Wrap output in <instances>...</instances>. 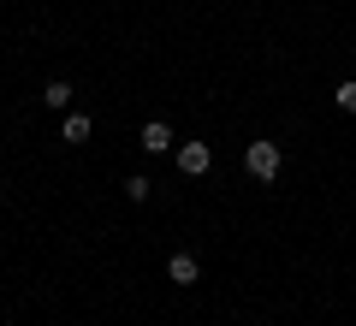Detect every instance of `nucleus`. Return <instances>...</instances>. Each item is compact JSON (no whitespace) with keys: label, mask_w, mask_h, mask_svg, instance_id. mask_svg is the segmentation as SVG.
I'll use <instances>...</instances> for the list:
<instances>
[{"label":"nucleus","mask_w":356,"mask_h":326,"mask_svg":"<svg viewBox=\"0 0 356 326\" xmlns=\"http://www.w3.org/2000/svg\"><path fill=\"white\" fill-rule=\"evenodd\" d=\"M243 166H250V178L273 184L280 166H285V154H280V142H243Z\"/></svg>","instance_id":"1"},{"label":"nucleus","mask_w":356,"mask_h":326,"mask_svg":"<svg viewBox=\"0 0 356 326\" xmlns=\"http://www.w3.org/2000/svg\"><path fill=\"white\" fill-rule=\"evenodd\" d=\"M208 166H214V149L208 142H178V172L184 178H202Z\"/></svg>","instance_id":"2"},{"label":"nucleus","mask_w":356,"mask_h":326,"mask_svg":"<svg viewBox=\"0 0 356 326\" xmlns=\"http://www.w3.org/2000/svg\"><path fill=\"white\" fill-rule=\"evenodd\" d=\"M137 149L143 154H166L172 149V125H166V119H149V125L137 131Z\"/></svg>","instance_id":"3"},{"label":"nucleus","mask_w":356,"mask_h":326,"mask_svg":"<svg viewBox=\"0 0 356 326\" xmlns=\"http://www.w3.org/2000/svg\"><path fill=\"white\" fill-rule=\"evenodd\" d=\"M166 279H172V285H196V279H202V261H196V255H172V261H166Z\"/></svg>","instance_id":"4"},{"label":"nucleus","mask_w":356,"mask_h":326,"mask_svg":"<svg viewBox=\"0 0 356 326\" xmlns=\"http://www.w3.org/2000/svg\"><path fill=\"white\" fill-rule=\"evenodd\" d=\"M42 107H54V113H65V107H72V83H65V77H54V83L42 89Z\"/></svg>","instance_id":"5"},{"label":"nucleus","mask_w":356,"mask_h":326,"mask_svg":"<svg viewBox=\"0 0 356 326\" xmlns=\"http://www.w3.org/2000/svg\"><path fill=\"white\" fill-rule=\"evenodd\" d=\"M89 131H95V125H89L83 113H65V125H60V137H65V142H89Z\"/></svg>","instance_id":"6"},{"label":"nucleus","mask_w":356,"mask_h":326,"mask_svg":"<svg viewBox=\"0 0 356 326\" xmlns=\"http://www.w3.org/2000/svg\"><path fill=\"white\" fill-rule=\"evenodd\" d=\"M125 196H131V202H149V196H154V178H149V172H131V178H125Z\"/></svg>","instance_id":"7"},{"label":"nucleus","mask_w":356,"mask_h":326,"mask_svg":"<svg viewBox=\"0 0 356 326\" xmlns=\"http://www.w3.org/2000/svg\"><path fill=\"white\" fill-rule=\"evenodd\" d=\"M332 101H339L344 113H356V77H344V83H339V89H332Z\"/></svg>","instance_id":"8"}]
</instances>
